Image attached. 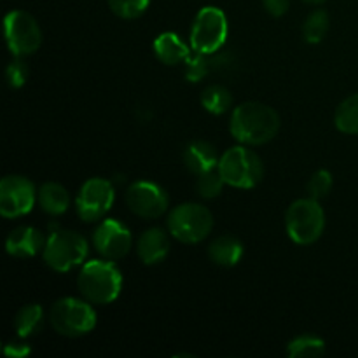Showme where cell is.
Listing matches in <instances>:
<instances>
[{"label":"cell","mask_w":358,"mask_h":358,"mask_svg":"<svg viewBox=\"0 0 358 358\" xmlns=\"http://www.w3.org/2000/svg\"><path fill=\"white\" fill-rule=\"evenodd\" d=\"M280 114L261 101H245L233 110L229 131L243 145H264L280 131Z\"/></svg>","instance_id":"1"},{"label":"cell","mask_w":358,"mask_h":358,"mask_svg":"<svg viewBox=\"0 0 358 358\" xmlns=\"http://www.w3.org/2000/svg\"><path fill=\"white\" fill-rule=\"evenodd\" d=\"M77 289L87 303L105 304L114 303L122 289L121 271L112 261H90L83 266L77 276Z\"/></svg>","instance_id":"2"},{"label":"cell","mask_w":358,"mask_h":358,"mask_svg":"<svg viewBox=\"0 0 358 358\" xmlns=\"http://www.w3.org/2000/svg\"><path fill=\"white\" fill-rule=\"evenodd\" d=\"M219 173L224 182L236 189H254L264 177V163L261 157L247 147H231L220 156Z\"/></svg>","instance_id":"3"},{"label":"cell","mask_w":358,"mask_h":358,"mask_svg":"<svg viewBox=\"0 0 358 358\" xmlns=\"http://www.w3.org/2000/svg\"><path fill=\"white\" fill-rule=\"evenodd\" d=\"M285 229L297 245H311L320 240L325 229V212L318 199L301 198L285 213Z\"/></svg>","instance_id":"4"},{"label":"cell","mask_w":358,"mask_h":358,"mask_svg":"<svg viewBox=\"0 0 358 358\" xmlns=\"http://www.w3.org/2000/svg\"><path fill=\"white\" fill-rule=\"evenodd\" d=\"M213 229V215L206 206L196 203L178 205L168 213V231L185 245L201 243Z\"/></svg>","instance_id":"5"},{"label":"cell","mask_w":358,"mask_h":358,"mask_svg":"<svg viewBox=\"0 0 358 358\" xmlns=\"http://www.w3.org/2000/svg\"><path fill=\"white\" fill-rule=\"evenodd\" d=\"M49 322L56 334L65 338H80L96 327V313L84 301L76 297L58 299L51 308Z\"/></svg>","instance_id":"6"},{"label":"cell","mask_w":358,"mask_h":358,"mask_svg":"<svg viewBox=\"0 0 358 358\" xmlns=\"http://www.w3.org/2000/svg\"><path fill=\"white\" fill-rule=\"evenodd\" d=\"M42 257L52 271L66 273L83 264L87 257V241L76 231H55L45 240Z\"/></svg>","instance_id":"7"},{"label":"cell","mask_w":358,"mask_h":358,"mask_svg":"<svg viewBox=\"0 0 358 358\" xmlns=\"http://www.w3.org/2000/svg\"><path fill=\"white\" fill-rule=\"evenodd\" d=\"M227 31V17L219 7H203L192 23L191 48L201 55H213L226 44Z\"/></svg>","instance_id":"8"},{"label":"cell","mask_w":358,"mask_h":358,"mask_svg":"<svg viewBox=\"0 0 358 358\" xmlns=\"http://www.w3.org/2000/svg\"><path fill=\"white\" fill-rule=\"evenodd\" d=\"M6 42L16 58H24L38 51L42 44V30L35 17L27 10H10L3 20Z\"/></svg>","instance_id":"9"},{"label":"cell","mask_w":358,"mask_h":358,"mask_svg":"<svg viewBox=\"0 0 358 358\" xmlns=\"http://www.w3.org/2000/svg\"><path fill=\"white\" fill-rule=\"evenodd\" d=\"M115 199L114 185L108 180L100 177L90 178L84 182L79 189V194L76 198L77 215L84 222H96L103 219L112 208Z\"/></svg>","instance_id":"10"},{"label":"cell","mask_w":358,"mask_h":358,"mask_svg":"<svg viewBox=\"0 0 358 358\" xmlns=\"http://www.w3.org/2000/svg\"><path fill=\"white\" fill-rule=\"evenodd\" d=\"M37 203V189L34 182L21 175H7L0 182V215L3 219H17L31 212Z\"/></svg>","instance_id":"11"},{"label":"cell","mask_w":358,"mask_h":358,"mask_svg":"<svg viewBox=\"0 0 358 358\" xmlns=\"http://www.w3.org/2000/svg\"><path fill=\"white\" fill-rule=\"evenodd\" d=\"M168 194L154 182L138 180L126 191V205L136 217L145 220L159 219L168 210Z\"/></svg>","instance_id":"12"},{"label":"cell","mask_w":358,"mask_h":358,"mask_svg":"<svg viewBox=\"0 0 358 358\" xmlns=\"http://www.w3.org/2000/svg\"><path fill=\"white\" fill-rule=\"evenodd\" d=\"M133 238L128 227L115 219H105L93 233V247L107 261H119L131 250Z\"/></svg>","instance_id":"13"},{"label":"cell","mask_w":358,"mask_h":358,"mask_svg":"<svg viewBox=\"0 0 358 358\" xmlns=\"http://www.w3.org/2000/svg\"><path fill=\"white\" fill-rule=\"evenodd\" d=\"M45 240L37 227L20 226L9 233L6 240V250L10 257L28 259L44 250Z\"/></svg>","instance_id":"14"},{"label":"cell","mask_w":358,"mask_h":358,"mask_svg":"<svg viewBox=\"0 0 358 358\" xmlns=\"http://www.w3.org/2000/svg\"><path fill=\"white\" fill-rule=\"evenodd\" d=\"M170 236L161 227H150L136 241V254L147 266L159 264L170 252Z\"/></svg>","instance_id":"15"},{"label":"cell","mask_w":358,"mask_h":358,"mask_svg":"<svg viewBox=\"0 0 358 358\" xmlns=\"http://www.w3.org/2000/svg\"><path fill=\"white\" fill-rule=\"evenodd\" d=\"M184 164L192 175H201L219 166V152L206 140H194L184 150Z\"/></svg>","instance_id":"16"},{"label":"cell","mask_w":358,"mask_h":358,"mask_svg":"<svg viewBox=\"0 0 358 358\" xmlns=\"http://www.w3.org/2000/svg\"><path fill=\"white\" fill-rule=\"evenodd\" d=\"M208 257L220 268H233L243 257V243L231 234H222L210 243Z\"/></svg>","instance_id":"17"},{"label":"cell","mask_w":358,"mask_h":358,"mask_svg":"<svg viewBox=\"0 0 358 358\" xmlns=\"http://www.w3.org/2000/svg\"><path fill=\"white\" fill-rule=\"evenodd\" d=\"M154 55L164 65H178L191 56L187 45L173 31H164L154 41Z\"/></svg>","instance_id":"18"},{"label":"cell","mask_w":358,"mask_h":358,"mask_svg":"<svg viewBox=\"0 0 358 358\" xmlns=\"http://www.w3.org/2000/svg\"><path fill=\"white\" fill-rule=\"evenodd\" d=\"M37 203L48 215H62L70 206V194L58 182H45L37 191Z\"/></svg>","instance_id":"19"},{"label":"cell","mask_w":358,"mask_h":358,"mask_svg":"<svg viewBox=\"0 0 358 358\" xmlns=\"http://www.w3.org/2000/svg\"><path fill=\"white\" fill-rule=\"evenodd\" d=\"M44 325V310L38 304H27L14 317V331L20 338H31L38 334Z\"/></svg>","instance_id":"20"},{"label":"cell","mask_w":358,"mask_h":358,"mask_svg":"<svg viewBox=\"0 0 358 358\" xmlns=\"http://www.w3.org/2000/svg\"><path fill=\"white\" fill-rule=\"evenodd\" d=\"M199 100H201L203 108L206 112H210L213 115H222L233 105V94H231V91L227 87L220 86V84H212V86L203 90Z\"/></svg>","instance_id":"21"},{"label":"cell","mask_w":358,"mask_h":358,"mask_svg":"<svg viewBox=\"0 0 358 358\" xmlns=\"http://www.w3.org/2000/svg\"><path fill=\"white\" fill-rule=\"evenodd\" d=\"M336 128L346 135H358V93L341 101L334 114Z\"/></svg>","instance_id":"22"},{"label":"cell","mask_w":358,"mask_h":358,"mask_svg":"<svg viewBox=\"0 0 358 358\" xmlns=\"http://www.w3.org/2000/svg\"><path fill=\"white\" fill-rule=\"evenodd\" d=\"M325 353L324 339L317 336H299L287 345V355L290 358L320 357Z\"/></svg>","instance_id":"23"},{"label":"cell","mask_w":358,"mask_h":358,"mask_svg":"<svg viewBox=\"0 0 358 358\" xmlns=\"http://www.w3.org/2000/svg\"><path fill=\"white\" fill-rule=\"evenodd\" d=\"M329 14L325 10H315L304 20L303 23V37L308 44H318L325 38L329 31Z\"/></svg>","instance_id":"24"},{"label":"cell","mask_w":358,"mask_h":358,"mask_svg":"<svg viewBox=\"0 0 358 358\" xmlns=\"http://www.w3.org/2000/svg\"><path fill=\"white\" fill-rule=\"evenodd\" d=\"M224 178L219 173V170H210L206 173L198 175V180H196V192L201 196L203 199H213L222 192L224 189Z\"/></svg>","instance_id":"25"},{"label":"cell","mask_w":358,"mask_h":358,"mask_svg":"<svg viewBox=\"0 0 358 358\" xmlns=\"http://www.w3.org/2000/svg\"><path fill=\"white\" fill-rule=\"evenodd\" d=\"M107 2L115 16L122 20H136L145 13L150 0H107Z\"/></svg>","instance_id":"26"},{"label":"cell","mask_w":358,"mask_h":358,"mask_svg":"<svg viewBox=\"0 0 358 358\" xmlns=\"http://www.w3.org/2000/svg\"><path fill=\"white\" fill-rule=\"evenodd\" d=\"M332 184H334V180H332L331 171L327 170L315 171V173L311 175L310 182H308V187H306L308 194H310V198H315V199L325 198V196L331 192Z\"/></svg>","instance_id":"27"},{"label":"cell","mask_w":358,"mask_h":358,"mask_svg":"<svg viewBox=\"0 0 358 358\" xmlns=\"http://www.w3.org/2000/svg\"><path fill=\"white\" fill-rule=\"evenodd\" d=\"M210 72V62L206 59V55L196 52L194 56H189L185 59V79L189 83H199L206 73Z\"/></svg>","instance_id":"28"},{"label":"cell","mask_w":358,"mask_h":358,"mask_svg":"<svg viewBox=\"0 0 358 358\" xmlns=\"http://www.w3.org/2000/svg\"><path fill=\"white\" fill-rule=\"evenodd\" d=\"M6 79H7V84H9V87H13V90H17V87L23 86L28 79L27 63H24L21 58H16L14 62H10L6 70Z\"/></svg>","instance_id":"29"},{"label":"cell","mask_w":358,"mask_h":358,"mask_svg":"<svg viewBox=\"0 0 358 358\" xmlns=\"http://www.w3.org/2000/svg\"><path fill=\"white\" fill-rule=\"evenodd\" d=\"M262 3H264V9L275 17L283 16L290 7V0H262Z\"/></svg>","instance_id":"30"},{"label":"cell","mask_w":358,"mask_h":358,"mask_svg":"<svg viewBox=\"0 0 358 358\" xmlns=\"http://www.w3.org/2000/svg\"><path fill=\"white\" fill-rule=\"evenodd\" d=\"M6 355L9 358H24L28 357L31 353L30 346L23 345V343H9V345H6Z\"/></svg>","instance_id":"31"},{"label":"cell","mask_w":358,"mask_h":358,"mask_svg":"<svg viewBox=\"0 0 358 358\" xmlns=\"http://www.w3.org/2000/svg\"><path fill=\"white\" fill-rule=\"evenodd\" d=\"M306 2H310V3H322V2H325V0H306Z\"/></svg>","instance_id":"32"}]
</instances>
